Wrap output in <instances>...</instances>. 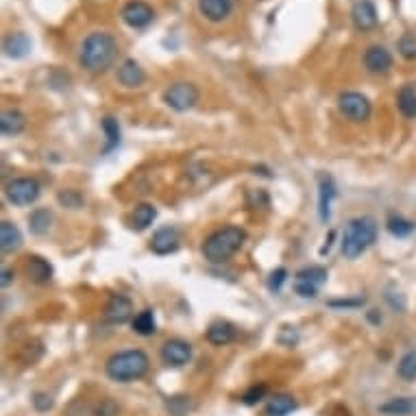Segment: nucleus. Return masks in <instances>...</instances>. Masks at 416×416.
Instances as JSON below:
<instances>
[{
  "instance_id": "obj_8",
  "label": "nucleus",
  "mask_w": 416,
  "mask_h": 416,
  "mask_svg": "<svg viewBox=\"0 0 416 416\" xmlns=\"http://www.w3.org/2000/svg\"><path fill=\"white\" fill-rule=\"evenodd\" d=\"M327 281V270L323 266H305L295 275V293L301 299H314L318 288Z\"/></svg>"
},
{
  "instance_id": "obj_30",
  "label": "nucleus",
  "mask_w": 416,
  "mask_h": 416,
  "mask_svg": "<svg viewBox=\"0 0 416 416\" xmlns=\"http://www.w3.org/2000/svg\"><path fill=\"white\" fill-rule=\"evenodd\" d=\"M397 375L403 382H414L416 380V351H407L401 355L397 364Z\"/></svg>"
},
{
  "instance_id": "obj_11",
  "label": "nucleus",
  "mask_w": 416,
  "mask_h": 416,
  "mask_svg": "<svg viewBox=\"0 0 416 416\" xmlns=\"http://www.w3.org/2000/svg\"><path fill=\"white\" fill-rule=\"evenodd\" d=\"M103 314H105V320L109 325H124L133 316V303L124 295H111Z\"/></svg>"
},
{
  "instance_id": "obj_6",
  "label": "nucleus",
  "mask_w": 416,
  "mask_h": 416,
  "mask_svg": "<svg viewBox=\"0 0 416 416\" xmlns=\"http://www.w3.org/2000/svg\"><path fill=\"white\" fill-rule=\"evenodd\" d=\"M39 192H41L39 183L31 177H18L5 186V196L16 207H26V205L35 203L39 198Z\"/></svg>"
},
{
  "instance_id": "obj_13",
  "label": "nucleus",
  "mask_w": 416,
  "mask_h": 416,
  "mask_svg": "<svg viewBox=\"0 0 416 416\" xmlns=\"http://www.w3.org/2000/svg\"><path fill=\"white\" fill-rule=\"evenodd\" d=\"M338 196V188L334 177L320 175L318 177V218L320 223H327L331 218V203Z\"/></svg>"
},
{
  "instance_id": "obj_22",
  "label": "nucleus",
  "mask_w": 416,
  "mask_h": 416,
  "mask_svg": "<svg viewBox=\"0 0 416 416\" xmlns=\"http://www.w3.org/2000/svg\"><path fill=\"white\" fill-rule=\"evenodd\" d=\"M22 246V231L11 220L0 223V248L3 253H14Z\"/></svg>"
},
{
  "instance_id": "obj_12",
  "label": "nucleus",
  "mask_w": 416,
  "mask_h": 416,
  "mask_svg": "<svg viewBox=\"0 0 416 416\" xmlns=\"http://www.w3.org/2000/svg\"><path fill=\"white\" fill-rule=\"evenodd\" d=\"M179 244H181V235L175 227H161L153 233L151 251L155 255H171L177 251Z\"/></svg>"
},
{
  "instance_id": "obj_20",
  "label": "nucleus",
  "mask_w": 416,
  "mask_h": 416,
  "mask_svg": "<svg viewBox=\"0 0 416 416\" xmlns=\"http://www.w3.org/2000/svg\"><path fill=\"white\" fill-rule=\"evenodd\" d=\"M31 37L26 33H11L5 37V44H3V51L7 57L11 59H22L31 53Z\"/></svg>"
},
{
  "instance_id": "obj_4",
  "label": "nucleus",
  "mask_w": 416,
  "mask_h": 416,
  "mask_svg": "<svg viewBox=\"0 0 416 416\" xmlns=\"http://www.w3.org/2000/svg\"><path fill=\"white\" fill-rule=\"evenodd\" d=\"M244 240H246L244 229L233 225L223 227L203 242V258L210 264H225L240 251Z\"/></svg>"
},
{
  "instance_id": "obj_38",
  "label": "nucleus",
  "mask_w": 416,
  "mask_h": 416,
  "mask_svg": "<svg viewBox=\"0 0 416 416\" xmlns=\"http://www.w3.org/2000/svg\"><path fill=\"white\" fill-rule=\"evenodd\" d=\"M118 414V405L111 399H103L101 405L96 407V416H116Z\"/></svg>"
},
{
  "instance_id": "obj_3",
  "label": "nucleus",
  "mask_w": 416,
  "mask_h": 416,
  "mask_svg": "<svg viewBox=\"0 0 416 416\" xmlns=\"http://www.w3.org/2000/svg\"><path fill=\"white\" fill-rule=\"evenodd\" d=\"M377 231H380V227L372 216H357V218L349 220L345 227L343 242H340L343 255L347 260H357L362 253H366L368 248L375 244Z\"/></svg>"
},
{
  "instance_id": "obj_5",
  "label": "nucleus",
  "mask_w": 416,
  "mask_h": 416,
  "mask_svg": "<svg viewBox=\"0 0 416 416\" xmlns=\"http://www.w3.org/2000/svg\"><path fill=\"white\" fill-rule=\"evenodd\" d=\"M201 101V92L194 83H188V81H177L173 86L163 92V103L168 105L171 109L183 113V111H190L198 105Z\"/></svg>"
},
{
  "instance_id": "obj_9",
  "label": "nucleus",
  "mask_w": 416,
  "mask_h": 416,
  "mask_svg": "<svg viewBox=\"0 0 416 416\" xmlns=\"http://www.w3.org/2000/svg\"><path fill=\"white\" fill-rule=\"evenodd\" d=\"M120 16H122V22L131 29H144L155 20L153 7L142 3V0H131V3H127L122 7Z\"/></svg>"
},
{
  "instance_id": "obj_10",
  "label": "nucleus",
  "mask_w": 416,
  "mask_h": 416,
  "mask_svg": "<svg viewBox=\"0 0 416 416\" xmlns=\"http://www.w3.org/2000/svg\"><path fill=\"white\" fill-rule=\"evenodd\" d=\"M192 360V345L181 340V338H173L168 343H163L161 347V362L171 368H181Z\"/></svg>"
},
{
  "instance_id": "obj_16",
  "label": "nucleus",
  "mask_w": 416,
  "mask_h": 416,
  "mask_svg": "<svg viewBox=\"0 0 416 416\" xmlns=\"http://www.w3.org/2000/svg\"><path fill=\"white\" fill-rule=\"evenodd\" d=\"M351 20L357 31H372L377 26V7L370 3V0H357L351 9Z\"/></svg>"
},
{
  "instance_id": "obj_18",
  "label": "nucleus",
  "mask_w": 416,
  "mask_h": 416,
  "mask_svg": "<svg viewBox=\"0 0 416 416\" xmlns=\"http://www.w3.org/2000/svg\"><path fill=\"white\" fill-rule=\"evenodd\" d=\"M26 129V116L20 109H5L0 113V131L7 138L20 136Z\"/></svg>"
},
{
  "instance_id": "obj_23",
  "label": "nucleus",
  "mask_w": 416,
  "mask_h": 416,
  "mask_svg": "<svg viewBox=\"0 0 416 416\" xmlns=\"http://www.w3.org/2000/svg\"><path fill=\"white\" fill-rule=\"evenodd\" d=\"M377 412L384 416H410L412 412H416V399L395 397V399H388L386 403H382L377 407Z\"/></svg>"
},
{
  "instance_id": "obj_32",
  "label": "nucleus",
  "mask_w": 416,
  "mask_h": 416,
  "mask_svg": "<svg viewBox=\"0 0 416 416\" xmlns=\"http://www.w3.org/2000/svg\"><path fill=\"white\" fill-rule=\"evenodd\" d=\"M57 201H59L61 207H68V210H81L83 203H86V201H83V194L78 190H72V188L61 190L57 194Z\"/></svg>"
},
{
  "instance_id": "obj_28",
  "label": "nucleus",
  "mask_w": 416,
  "mask_h": 416,
  "mask_svg": "<svg viewBox=\"0 0 416 416\" xmlns=\"http://www.w3.org/2000/svg\"><path fill=\"white\" fill-rule=\"evenodd\" d=\"M131 325H133V331H136V334H140V336H153L155 331H157L153 310H142V312H138Z\"/></svg>"
},
{
  "instance_id": "obj_15",
  "label": "nucleus",
  "mask_w": 416,
  "mask_h": 416,
  "mask_svg": "<svg viewBox=\"0 0 416 416\" xmlns=\"http://www.w3.org/2000/svg\"><path fill=\"white\" fill-rule=\"evenodd\" d=\"M116 78H118V83H120L122 88L136 90V88H140L142 83L146 81V72H144V68H142L136 59H124V61L118 66Z\"/></svg>"
},
{
  "instance_id": "obj_14",
  "label": "nucleus",
  "mask_w": 416,
  "mask_h": 416,
  "mask_svg": "<svg viewBox=\"0 0 416 416\" xmlns=\"http://www.w3.org/2000/svg\"><path fill=\"white\" fill-rule=\"evenodd\" d=\"M364 68L370 74H386L392 68V55L386 46H368L364 53Z\"/></svg>"
},
{
  "instance_id": "obj_1",
  "label": "nucleus",
  "mask_w": 416,
  "mask_h": 416,
  "mask_svg": "<svg viewBox=\"0 0 416 416\" xmlns=\"http://www.w3.org/2000/svg\"><path fill=\"white\" fill-rule=\"evenodd\" d=\"M118 57V41L111 33H90L78 49V64L90 72H105Z\"/></svg>"
},
{
  "instance_id": "obj_31",
  "label": "nucleus",
  "mask_w": 416,
  "mask_h": 416,
  "mask_svg": "<svg viewBox=\"0 0 416 416\" xmlns=\"http://www.w3.org/2000/svg\"><path fill=\"white\" fill-rule=\"evenodd\" d=\"M386 227H388V231L395 238H407V235H412L416 231V225L412 220L403 218V216H390L388 223H386Z\"/></svg>"
},
{
  "instance_id": "obj_2",
  "label": "nucleus",
  "mask_w": 416,
  "mask_h": 416,
  "mask_svg": "<svg viewBox=\"0 0 416 416\" xmlns=\"http://www.w3.org/2000/svg\"><path fill=\"white\" fill-rule=\"evenodd\" d=\"M151 360L142 349H124L113 353L107 364H105V372L107 377L120 384H129L136 380H142L148 372Z\"/></svg>"
},
{
  "instance_id": "obj_19",
  "label": "nucleus",
  "mask_w": 416,
  "mask_h": 416,
  "mask_svg": "<svg viewBox=\"0 0 416 416\" xmlns=\"http://www.w3.org/2000/svg\"><path fill=\"white\" fill-rule=\"evenodd\" d=\"M205 338L214 347H225L235 338V327L227 320H216V323H212L210 327H207Z\"/></svg>"
},
{
  "instance_id": "obj_25",
  "label": "nucleus",
  "mask_w": 416,
  "mask_h": 416,
  "mask_svg": "<svg viewBox=\"0 0 416 416\" xmlns=\"http://www.w3.org/2000/svg\"><path fill=\"white\" fill-rule=\"evenodd\" d=\"M155 218H157L155 205H151V203H140V205H136L133 216H131V229L144 231V229H148V227L153 225Z\"/></svg>"
},
{
  "instance_id": "obj_24",
  "label": "nucleus",
  "mask_w": 416,
  "mask_h": 416,
  "mask_svg": "<svg viewBox=\"0 0 416 416\" xmlns=\"http://www.w3.org/2000/svg\"><path fill=\"white\" fill-rule=\"evenodd\" d=\"M297 410V399L293 395H275L266 407H264V416H288L290 412Z\"/></svg>"
},
{
  "instance_id": "obj_17",
  "label": "nucleus",
  "mask_w": 416,
  "mask_h": 416,
  "mask_svg": "<svg viewBox=\"0 0 416 416\" xmlns=\"http://www.w3.org/2000/svg\"><path fill=\"white\" fill-rule=\"evenodd\" d=\"M198 11L205 20L223 22L233 11V0H198Z\"/></svg>"
},
{
  "instance_id": "obj_27",
  "label": "nucleus",
  "mask_w": 416,
  "mask_h": 416,
  "mask_svg": "<svg viewBox=\"0 0 416 416\" xmlns=\"http://www.w3.org/2000/svg\"><path fill=\"white\" fill-rule=\"evenodd\" d=\"M51 225H53V214H51L49 210H35V212L29 216V229H31V233H35V235H44V233H49Z\"/></svg>"
},
{
  "instance_id": "obj_33",
  "label": "nucleus",
  "mask_w": 416,
  "mask_h": 416,
  "mask_svg": "<svg viewBox=\"0 0 416 416\" xmlns=\"http://www.w3.org/2000/svg\"><path fill=\"white\" fill-rule=\"evenodd\" d=\"M399 53L403 59H416V37L412 33H405L401 39H399Z\"/></svg>"
},
{
  "instance_id": "obj_26",
  "label": "nucleus",
  "mask_w": 416,
  "mask_h": 416,
  "mask_svg": "<svg viewBox=\"0 0 416 416\" xmlns=\"http://www.w3.org/2000/svg\"><path fill=\"white\" fill-rule=\"evenodd\" d=\"M397 107L405 118H416V88L412 83L403 86L397 94Z\"/></svg>"
},
{
  "instance_id": "obj_36",
  "label": "nucleus",
  "mask_w": 416,
  "mask_h": 416,
  "mask_svg": "<svg viewBox=\"0 0 416 416\" xmlns=\"http://www.w3.org/2000/svg\"><path fill=\"white\" fill-rule=\"evenodd\" d=\"M33 407L37 412H49L53 407V397L49 392H35L33 395Z\"/></svg>"
},
{
  "instance_id": "obj_21",
  "label": "nucleus",
  "mask_w": 416,
  "mask_h": 416,
  "mask_svg": "<svg viewBox=\"0 0 416 416\" xmlns=\"http://www.w3.org/2000/svg\"><path fill=\"white\" fill-rule=\"evenodd\" d=\"M26 275L35 283H49L53 279V266L49 260L39 255H29L26 258Z\"/></svg>"
},
{
  "instance_id": "obj_29",
  "label": "nucleus",
  "mask_w": 416,
  "mask_h": 416,
  "mask_svg": "<svg viewBox=\"0 0 416 416\" xmlns=\"http://www.w3.org/2000/svg\"><path fill=\"white\" fill-rule=\"evenodd\" d=\"M103 131H105V138H107V144H105V148H103V155H107V153L116 151L118 144H120V127H118V120L111 118V116L103 118Z\"/></svg>"
},
{
  "instance_id": "obj_39",
  "label": "nucleus",
  "mask_w": 416,
  "mask_h": 416,
  "mask_svg": "<svg viewBox=\"0 0 416 416\" xmlns=\"http://www.w3.org/2000/svg\"><path fill=\"white\" fill-rule=\"evenodd\" d=\"M14 277H16V273H14L11 268H3V279H0V285L7 288V285L14 281Z\"/></svg>"
},
{
  "instance_id": "obj_7",
  "label": "nucleus",
  "mask_w": 416,
  "mask_h": 416,
  "mask_svg": "<svg viewBox=\"0 0 416 416\" xmlns=\"http://www.w3.org/2000/svg\"><path fill=\"white\" fill-rule=\"evenodd\" d=\"M338 109L351 122H366L372 113L370 101L360 92H343L338 96Z\"/></svg>"
},
{
  "instance_id": "obj_35",
  "label": "nucleus",
  "mask_w": 416,
  "mask_h": 416,
  "mask_svg": "<svg viewBox=\"0 0 416 416\" xmlns=\"http://www.w3.org/2000/svg\"><path fill=\"white\" fill-rule=\"evenodd\" d=\"M366 303L364 297H353V299H331L327 301L329 308H336V310H355V308H362Z\"/></svg>"
},
{
  "instance_id": "obj_34",
  "label": "nucleus",
  "mask_w": 416,
  "mask_h": 416,
  "mask_svg": "<svg viewBox=\"0 0 416 416\" xmlns=\"http://www.w3.org/2000/svg\"><path fill=\"white\" fill-rule=\"evenodd\" d=\"M266 392H268V386H266V384H255V386H251V388H248V390L242 395V403H246V405H255L258 401H262V399L266 397Z\"/></svg>"
},
{
  "instance_id": "obj_37",
  "label": "nucleus",
  "mask_w": 416,
  "mask_h": 416,
  "mask_svg": "<svg viewBox=\"0 0 416 416\" xmlns=\"http://www.w3.org/2000/svg\"><path fill=\"white\" fill-rule=\"evenodd\" d=\"M285 279H288V270H285V268H277V270H273L270 277H268V288L273 290V293H279L281 285L285 283Z\"/></svg>"
}]
</instances>
